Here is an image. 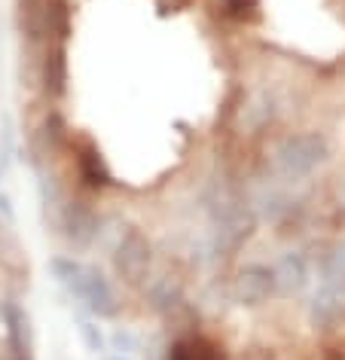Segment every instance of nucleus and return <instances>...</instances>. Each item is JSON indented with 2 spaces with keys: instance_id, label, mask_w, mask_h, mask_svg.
Instances as JSON below:
<instances>
[{
  "instance_id": "obj_1",
  "label": "nucleus",
  "mask_w": 345,
  "mask_h": 360,
  "mask_svg": "<svg viewBox=\"0 0 345 360\" xmlns=\"http://www.w3.org/2000/svg\"><path fill=\"white\" fill-rule=\"evenodd\" d=\"M49 266H52V275L58 278V284L65 287L70 296H77L95 318H113V314L120 311L113 287L107 284V278L101 272L80 266L77 259H70V257H56Z\"/></svg>"
},
{
  "instance_id": "obj_2",
  "label": "nucleus",
  "mask_w": 345,
  "mask_h": 360,
  "mask_svg": "<svg viewBox=\"0 0 345 360\" xmlns=\"http://www.w3.org/2000/svg\"><path fill=\"white\" fill-rule=\"evenodd\" d=\"M327 156H330V147H327L324 134L306 131V134H294V138L281 141V147L275 150V168L287 180H303L318 165H324Z\"/></svg>"
},
{
  "instance_id": "obj_3",
  "label": "nucleus",
  "mask_w": 345,
  "mask_h": 360,
  "mask_svg": "<svg viewBox=\"0 0 345 360\" xmlns=\"http://www.w3.org/2000/svg\"><path fill=\"white\" fill-rule=\"evenodd\" d=\"M150 263H153V250L144 232L138 229H125L120 245L113 250V269L116 275L125 278L129 284H144L150 275Z\"/></svg>"
},
{
  "instance_id": "obj_4",
  "label": "nucleus",
  "mask_w": 345,
  "mask_h": 360,
  "mask_svg": "<svg viewBox=\"0 0 345 360\" xmlns=\"http://www.w3.org/2000/svg\"><path fill=\"white\" fill-rule=\"evenodd\" d=\"M58 226H61V236L74 245H89L98 232V214L89 208L83 202H65L58 211Z\"/></svg>"
},
{
  "instance_id": "obj_5",
  "label": "nucleus",
  "mask_w": 345,
  "mask_h": 360,
  "mask_svg": "<svg viewBox=\"0 0 345 360\" xmlns=\"http://www.w3.org/2000/svg\"><path fill=\"white\" fill-rule=\"evenodd\" d=\"M278 290V281H275V269L269 266H244L239 281H235V296H239V302L244 305H260L266 302L272 293Z\"/></svg>"
},
{
  "instance_id": "obj_6",
  "label": "nucleus",
  "mask_w": 345,
  "mask_h": 360,
  "mask_svg": "<svg viewBox=\"0 0 345 360\" xmlns=\"http://www.w3.org/2000/svg\"><path fill=\"white\" fill-rule=\"evenodd\" d=\"M58 0H19V25L22 34L34 46H46L49 40V19Z\"/></svg>"
},
{
  "instance_id": "obj_7",
  "label": "nucleus",
  "mask_w": 345,
  "mask_h": 360,
  "mask_svg": "<svg viewBox=\"0 0 345 360\" xmlns=\"http://www.w3.org/2000/svg\"><path fill=\"white\" fill-rule=\"evenodd\" d=\"M4 323H6V345H10V360H34L31 354V330L28 314L19 302H4Z\"/></svg>"
},
{
  "instance_id": "obj_8",
  "label": "nucleus",
  "mask_w": 345,
  "mask_h": 360,
  "mask_svg": "<svg viewBox=\"0 0 345 360\" xmlns=\"http://www.w3.org/2000/svg\"><path fill=\"white\" fill-rule=\"evenodd\" d=\"M275 281L281 293H299L308 281V266L299 254H287L275 269Z\"/></svg>"
},
{
  "instance_id": "obj_9",
  "label": "nucleus",
  "mask_w": 345,
  "mask_h": 360,
  "mask_svg": "<svg viewBox=\"0 0 345 360\" xmlns=\"http://www.w3.org/2000/svg\"><path fill=\"white\" fill-rule=\"evenodd\" d=\"M168 360H226V357H223V351L217 348L214 342H208L202 336H189V339L175 342Z\"/></svg>"
},
{
  "instance_id": "obj_10",
  "label": "nucleus",
  "mask_w": 345,
  "mask_h": 360,
  "mask_svg": "<svg viewBox=\"0 0 345 360\" xmlns=\"http://www.w3.org/2000/svg\"><path fill=\"white\" fill-rule=\"evenodd\" d=\"M77 162H80V171H83V174L89 177V184L104 186L107 180H111V174H107V168H104V162H101V153H98L89 141L80 143V150H77Z\"/></svg>"
},
{
  "instance_id": "obj_11",
  "label": "nucleus",
  "mask_w": 345,
  "mask_h": 360,
  "mask_svg": "<svg viewBox=\"0 0 345 360\" xmlns=\"http://www.w3.org/2000/svg\"><path fill=\"white\" fill-rule=\"evenodd\" d=\"M226 4V13L239 22H251L257 15V0H223Z\"/></svg>"
},
{
  "instance_id": "obj_12",
  "label": "nucleus",
  "mask_w": 345,
  "mask_h": 360,
  "mask_svg": "<svg viewBox=\"0 0 345 360\" xmlns=\"http://www.w3.org/2000/svg\"><path fill=\"white\" fill-rule=\"evenodd\" d=\"M80 336H83L89 351H104V336H101V330H98V323L83 318V321H80Z\"/></svg>"
},
{
  "instance_id": "obj_13",
  "label": "nucleus",
  "mask_w": 345,
  "mask_h": 360,
  "mask_svg": "<svg viewBox=\"0 0 345 360\" xmlns=\"http://www.w3.org/2000/svg\"><path fill=\"white\" fill-rule=\"evenodd\" d=\"M111 360H132V357H129V354H113Z\"/></svg>"
}]
</instances>
